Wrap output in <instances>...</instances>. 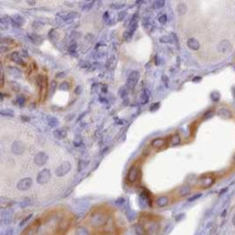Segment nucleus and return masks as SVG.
Returning a JSON list of instances; mask_svg holds the SVG:
<instances>
[{"instance_id": "39", "label": "nucleus", "mask_w": 235, "mask_h": 235, "mask_svg": "<svg viewBox=\"0 0 235 235\" xmlns=\"http://www.w3.org/2000/svg\"><path fill=\"white\" fill-rule=\"evenodd\" d=\"M158 21H159V23H162V24H165L166 22H167V16H166V14H162V15L158 17Z\"/></svg>"}, {"instance_id": "18", "label": "nucleus", "mask_w": 235, "mask_h": 235, "mask_svg": "<svg viewBox=\"0 0 235 235\" xmlns=\"http://www.w3.org/2000/svg\"><path fill=\"white\" fill-rule=\"evenodd\" d=\"M140 198L144 200V203H147L149 206H152V199H151V194L149 193V191L143 190L140 194Z\"/></svg>"}, {"instance_id": "24", "label": "nucleus", "mask_w": 235, "mask_h": 235, "mask_svg": "<svg viewBox=\"0 0 235 235\" xmlns=\"http://www.w3.org/2000/svg\"><path fill=\"white\" fill-rule=\"evenodd\" d=\"M66 131L65 130H61V129H57V130H54L53 131V135L57 139H64L66 137Z\"/></svg>"}, {"instance_id": "37", "label": "nucleus", "mask_w": 235, "mask_h": 235, "mask_svg": "<svg viewBox=\"0 0 235 235\" xmlns=\"http://www.w3.org/2000/svg\"><path fill=\"white\" fill-rule=\"evenodd\" d=\"M185 10H187V8H185V5H180L178 7L179 14H184V13H185Z\"/></svg>"}, {"instance_id": "52", "label": "nucleus", "mask_w": 235, "mask_h": 235, "mask_svg": "<svg viewBox=\"0 0 235 235\" xmlns=\"http://www.w3.org/2000/svg\"><path fill=\"white\" fill-rule=\"evenodd\" d=\"M3 82H5V75L3 73H1V86H3Z\"/></svg>"}, {"instance_id": "17", "label": "nucleus", "mask_w": 235, "mask_h": 235, "mask_svg": "<svg viewBox=\"0 0 235 235\" xmlns=\"http://www.w3.org/2000/svg\"><path fill=\"white\" fill-rule=\"evenodd\" d=\"M166 144V140L165 139H162V138H157V139H154V140L151 142V145L154 147V149H160L162 146Z\"/></svg>"}, {"instance_id": "28", "label": "nucleus", "mask_w": 235, "mask_h": 235, "mask_svg": "<svg viewBox=\"0 0 235 235\" xmlns=\"http://www.w3.org/2000/svg\"><path fill=\"white\" fill-rule=\"evenodd\" d=\"M170 142L172 145H178V144H180L181 143V138H180V135H177V133L176 135H173L170 139Z\"/></svg>"}, {"instance_id": "48", "label": "nucleus", "mask_w": 235, "mask_h": 235, "mask_svg": "<svg viewBox=\"0 0 235 235\" xmlns=\"http://www.w3.org/2000/svg\"><path fill=\"white\" fill-rule=\"evenodd\" d=\"M32 215H29V216H28V217H26V218H25V219H24V220H23V221L21 222V225L25 224V223H26V222L28 221V220H29L30 218H32Z\"/></svg>"}, {"instance_id": "43", "label": "nucleus", "mask_w": 235, "mask_h": 235, "mask_svg": "<svg viewBox=\"0 0 235 235\" xmlns=\"http://www.w3.org/2000/svg\"><path fill=\"white\" fill-rule=\"evenodd\" d=\"M125 16H126V13H125V12H120V13L118 14V16H117V20H118V22H122V20L125 19Z\"/></svg>"}, {"instance_id": "33", "label": "nucleus", "mask_w": 235, "mask_h": 235, "mask_svg": "<svg viewBox=\"0 0 235 235\" xmlns=\"http://www.w3.org/2000/svg\"><path fill=\"white\" fill-rule=\"evenodd\" d=\"M141 103H146L147 101H149V95H147V93L146 92H142V94H141Z\"/></svg>"}, {"instance_id": "14", "label": "nucleus", "mask_w": 235, "mask_h": 235, "mask_svg": "<svg viewBox=\"0 0 235 235\" xmlns=\"http://www.w3.org/2000/svg\"><path fill=\"white\" fill-rule=\"evenodd\" d=\"M77 15H78V13H76V12H70V13H63V12H61V13H59V16L61 19L64 20L65 22L72 21V20L75 19Z\"/></svg>"}, {"instance_id": "40", "label": "nucleus", "mask_w": 235, "mask_h": 235, "mask_svg": "<svg viewBox=\"0 0 235 235\" xmlns=\"http://www.w3.org/2000/svg\"><path fill=\"white\" fill-rule=\"evenodd\" d=\"M92 5H93V1H89V2H85V5H82V9H84V10H88V9L91 8Z\"/></svg>"}, {"instance_id": "2", "label": "nucleus", "mask_w": 235, "mask_h": 235, "mask_svg": "<svg viewBox=\"0 0 235 235\" xmlns=\"http://www.w3.org/2000/svg\"><path fill=\"white\" fill-rule=\"evenodd\" d=\"M140 176H141V170L140 168H139L138 165H133L129 168V170H128V175H127V181L129 183L133 184V183H137L139 181V179H140Z\"/></svg>"}, {"instance_id": "1", "label": "nucleus", "mask_w": 235, "mask_h": 235, "mask_svg": "<svg viewBox=\"0 0 235 235\" xmlns=\"http://www.w3.org/2000/svg\"><path fill=\"white\" fill-rule=\"evenodd\" d=\"M106 222H107V216L101 211H97L90 217V224L94 227H103L106 224Z\"/></svg>"}, {"instance_id": "32", "label": "nucleus", "mask_w": 235, "mask_h": 235, "mask_svg": "<svg viewBox=\"0 0 235 235\" xmlns=\"http://www.w3.org/2000/svg\"><path fill=\"white\" fill-rule=\"evenodd\" d=\"M164 5H165V1H162V0H159V1H154V2H153V7H154L155 9L162 8Z\"/></svg>"}, {"instance_id": "30", "label": "nucleus", "mask_w": 235, "mask_h": 235, "mask_svg": "<svg viewBox=\"0 0 235 235\" xmlns=\"http://www.w3.org/2000/svg\"><path fill=\"white\" fill-rule=\"evenodd\" d=\"M57 88V81L55 80H52L51 82H50V86H49V91H50V93H53L54 91H55V89Z\"/></svg>"}, {"instance_id": "35", "label": "nucleus", "mask_w": 235, "mask_h": 235, "mask_svg": "<svg viewBox=\"0 0 235 235\" xmlns=\"http://www.w3.org/2000/svg\"><path fill=\"white\" fill-rule=\"evenodd\" d=\"M1 115H2V116L12 117V116H14V113H13V112L9 111V110H5V111H1Z\"/></svg>"}, {"instance_id": "8", "label": "nucleus", "mask_w": 235, "mask_h": 235, "mask_svg": "<svg viewBox=\"0 0 235 235\" xmlns=\"http://www.w3.org/2000/svg\"><path fill=\"white\" fill-rule=\"evenodd\" d=\"M139 78H140V74L137 70H133L130 73V75L128 76V86L130 88H135V85L138 84Z\"/></svg>"}, {"instance_id": "22", "label": "nucleus", "mask_w": 235, "mask_h": 235, "mask_svg": "<svg viewBox=\"0 0 235 235\" xmlns=\"http://www.w3.org/2000/svg\"><path fill=\"white\" fill-rule=\"evenodd\" d=\"M28 38L30 39V41H32L34 45H36V46H38V45H40L41 41H42V37H40V36H38V35H35V34H28Z\"/></svg>"}, {"instance_id": "5", "label": "nucleus", "mask_w": 235, "mask_h": 235, "mask_svg": "<svg viewBox=\"0 0 235 235\" xmlns=\"http://www.w3.org/2000/svg\"><path fill=\"white\" fill-rule=\"evenodd\" d=\"M146 233L150 235H155L159 231V224L156 221H149L145 225Z\"/></svg>"}, {"instance_id": "13", "label": "nucleus", "mask_w": 235, "mask_h": 235, "mask_svg": "<svg viewBox=\"0 0 235 235\" xmlns=\"http://www.w3.org/2000/svg\"><path fill=\"white\" fill-rule=\"evenodd\" d=\"M168 204H169V197L168 196H159V197L155 200V205L157 207H159V208L166 207Z\"/></svg>"}, {"instance_id": "45", "label": "nucleus", "mask_w": 235, "mask_h": 235, "mask_svg": "<svg viewBox=\"0 0 235 235\" xmlns=\"http://www.w3.org/2000/svg\"><path fill=\"white\" fill-rule=\"evenodd\" d=\"M200 196H202V194H196V195H194L193 197L189 198V202H193V200H195V199H197V198H199Z\"/></svg>"}, {"instance_id": "29", "label": "nucleus", "mask_w": 235, "mask_h": 235, "mask_svg": "<svg viewBox=\"0 0 235 235\" xmlns=\"http://www.w3.org/2000/svg\"><path fill=\"white\" fill-rule=\"evenodd\" d=\"M47 122H48V124H49L50 127H57V119L53 116H48Z\"/></svg>"}, {"instance_id": "9", "label": "nucleus", "mask_w": 235, "mask_h": 235, "mask_svg": "<svg viewBox=\"0 0 235 235\" xmlns=\"http://www.w3.org/2000/svg\"><path fill=\"white\" fill-rule=\"evenodd\" d=\"M48 160V155L46 153H43V152H40V153H37L34 157V162H35L36 165L38 166H42L45 165Z\"/></svg>"}, {"instance_id": "55", "label": "nucleus", "mask_w": 235, "mask_h": 235, "mask_svg": "<svg viewBox=\"0 0 235 235\" xmlns=\"http://www.w3.org/2000/svg\"><path fill=\"white\" fill-rule=\"evenodd\" d=\"M232 223L235 225V215H234V217H233V219H232Z\"/></svg>"}, {"instance_id": "11", "label": "nucleus", "mask_w": 235, "mask_h": 235, "mask_svg": "<svg viewBox=\"0 0 235 235\" xmlns=\"http://www.w3.org/2000/svg\"><path fill=\"white\" fill-rule=\"evenodd\" d=\"M11 20H12V24H13V26L15 27H21L24 25V17L23 16H21L20 14H14L12 17H11Z\"/></svg>"}, {"instance_id": "51", "label": "nucleus", "mask_w": 235, "mask_h": 235, "mask_svg": "<svg viewBox=\"0 0 235 235\" xmlns=\"http://www.w3.org/2000/svg\"><path fill=\"white\" fill-rule=\"evenodd\" d=\"M124 7V5H113V9H119V8H122Z\"/></svg>"}, {"instance_id": "34", "label": "nucleus", "mask_w": 235, "mask_h": 235, "mask_svg": "<svg viewBox=\"0 0 235 235\" xmlns=\"http://www.w3.org/2000/svg\"><path fill=\"white\" fill-rule=\"evenodd\" d=\"M60 89L61 90H68L70 89V82H67V81H63L62 84L60 85Z\"/></svg>"}, {"instance_id": "42", "label": "nucleus", "mask_w": 235, "mask_h": 235, "mask_svg": "<svg viewBox=\"0 0 235 235\" xmlns=\"http://www.w3.org/2000/svg\"><path fill=\"white\" fill-rule=\"evenodd\" d=\"M212 115H214V111H209V112H207V113L204 114L203 118L204 119H207V118H209V117L212 116Z\"/></svg>"}, {"instance_id": "7", "label": "nucleus", "mask_w": 235, "mask_h": 235, "mask_svg": "<svg viewBox=\"0 0 235 235\" xmlns=\"http://www.w3.org/2000/svg\"><path fill=\"white\" fill-rule=\"evenodd\" d=\"M214 182H215V179L212 178L211 176H204L199 179L198 184H199L200 187H203V189H207V187H211V185L214 184Z\"/></svg>"}, {"instance_id": "49", "label": "nucleus", "mask_w": 235, "mask_h": 235, "mask_svg": "<svg viewBox=\"0 0 235 235\" xmlns=\"http://www.w3.org/2000/svg\"><path fill=\"white\" fill-rule=\"evenodd\" d=\"M159 107V103H156V104H153V105L151 106V110L152 111H156V108Z\"/></svg>"}, {"instance_id": "25", "label": "nucleus", "mask_w": 235, "mask_h": 235, "mask_svg": "<svg viewBox=\"0 0 235 235\" xmlns=\"http://www.w3.org/2000/svg\"><path fill=\"white\" fill-rule=\"evenodd\" d=\"M75 235H91V234L88 231V229H86L85 227H79L76 229Z\"/></svg>"}, {"instance_id": "20", "label": "nucleus", "mask_w": 235, "mask_h": 235, "mask_svg": "<svg viewBox=\"0 0 235 235\" xmlns=\"http://www.w3.org/2000/svg\"><path fill=\"white\" fill-rule=\"evenodd\" d=\"M7 72H8L9 75L14 76V77H20V76L22 75L21 70H20L17 67H15V66H9V67L7 68Z\"/></svg>"}, {"instance_id": "47", "label": "nucleus", "mask_w": 235, "mask_h": 235, "mask_svg": "<svg viewBox=\"0 0 235 235\" xmlns=\"http://www.w3.org/2000/svg\"><path fill=\"white\" fill-rule=\"evenodd\" d=\"M125 90H126V88H125V87H124V88H122V89H120V92H119V95H120V97H124L125 95L127 94V93L125 92Z\"/></svg>"}, {"instance_id": "15", "label": "nucleus", "mask_w": 235, "mask_h": 235, "mask_svg": "<svg viewBox=\"0 0 235 235\" xmlns=\"http://www.w3.org/2000/svg\"><path fill=\"white\" fill-rule=\"evenodd\" d=\"M10 59L12 60L13 62L17 63V64L23 65V66H26V63H25L24 61L22 60V57H21V55H20L19 52H13V53L10 55Z\"/></svg>"}, {"instance_id": "10", "label": "nucleus", "mask_w": 235, "mask_h": 235, "mask_svg": "<svg viewBox=\"0 0 235 235\" xmlns=\"http://www.w3.org/2000/svg\"><path fill=\"white\" fill-rule=\"evenodd\" d=\"M24 151H25V146L21 141H15V142L12 144V152H13L14 154L20 155V154H22V153H24Z\"/></svg>"}, {"instance_id": "6", "label": "nucleus", "mask_w": 235, "mask_h": 235, "mask_svg": "<svg viewBox=\"0 0 235 235\" xmlns=\"http://www.w3.org/2000/svg\"><path fill=\"white\" fill-rule=\"evenodd\" d=\"M32 179L30 178H24V179H22V180H20V181L17 182L16 187H17L20 191H27V190L32 187Z\"/></svg>"}, {"instance_id": "4", "label": "nucleus", "mask_w": 235, "mask_h": 235, "mask_svg": "<svg viewBox=\"0 0 235 235\" xmlns=\"http://www.w3.org/2000/svg\"><path fill=\"white\" fill-rule=\"evenodd\" d=\"M70 168L72 167H70V164L68 162H62V164L60 166H57V168L55 169V175H57V177L65 176V175L70 170Z\"/></svg>"}, {"instance_id": "36", "label": "nucleus", "mask_w": 235, "mask_h": 235, "mask_svg": "<svg viewBox=\"0 0 235 235\" xmlns=\"http://www.w3.org/2000/svg\"><path fill=\"white\" fill-rule=\"evenodd\" d=\"M160 42H165V43L171 42L170 36H164V37H162V38H160Z\"/></svg>"}, {"instance_id": "23", "label": "nucleus", "mask_w": 235, "mask_h": 235, "mask_svg": "<svg viewBox=\"0 0 235 235\" xmlns=\"http://www.w3.org/2000/svg\"><path fill=\"white\" fill-rule=\"evenodd\" d=\"M135 232L137 235H145L146 234V230L145 227L141 223H138V224L135 225Z\"/></svg>"}, {"instance_id": "21", "label": "nucleus", "mask_w": 235, "mask_h": 235, "mask_svg": "<svg viewBox=\"0 0 235 235\" xmlns=\"http://www.w3.org/2000/svg\"><path fill=\"white\" fill-rule=\"evenodd\" d=\"M218 115H219L220 117H222V118H231V117H232V113H231L227 108H224V107L219 108Z\"/></svg>"}, {"instance_id": "57", "label": "nucleus", "mask_w": 235, "mask_h": 235, "mask_svg": "<svg viewBox=\"0 0 235 235\" xmlns=\"http://www.w3.org/2000/svg\"><path fill=\"white\" fill-rule=\"evenodd\" d=\"M233 162L235 164V154H234V156H233Z\"/></svg>"}, {"instance_id": "16", "label": "nucleus", "mask_w": 235, "mask_h": 235, "mask_svg": "<svg viewBox=\"0 0 235 235\" xmlns=\"http://www.w3.org/2000/svg\"><path fill=\"white\" fill-rule=\"evenodd\" d=\"M137 27H138V21H137V15H135L132 17V20H131V22H130L129 26H128L127 32L132 36L133 32H135V29H137Z\"/></svg>"}, {"instance_id": "41", "label": "nucleus", "mask_w": 235, "mask_h": 235, "mask_svg": "<svg viewBox=\"0 0 235 235\" xmlns=\"http://www.w3.org/2000/svg\"><path fill=\"white\" fill-rule=\"evenodd\" d=\"M219 97H220V95H219L218 92H214V93H211V99H212L214 101H218L219 100Z\"/></svg>"}, {"instance_id": "56", "label": "nucleus", "mask_w": 235, "mask_h": 235, "mask_svg": "<svg viewBox=\"0 0 235 235\" xmlns=\"http://www.w3.org/2000/svg\"><path fill=\"white\" fill-rule=\"evenodd\" d=\"M225 215H227V211L224 210V211H223V212H222V217H224Z\"/></svg>"}, {"instance_id": "3", "label": "nucleus", "mask_w": 235, "mask_h": 235, "mask_svg": "<svg viewBox=\"0 0 235 235\" xmlns=\"http://www.w3.org/2000/svg\"><path fill=\"white\" fill-rule=\"evenodd\" d=\"M50 178H51V172H50V170H49V169H43V170H41L40 172L38 173L37 182L39 184H46L49 182Z\"/></svg>"}, {"instance_id": "54", "label": "nucleus", "mask_w": 235, "mask_h": 235, "mask_svg": "<svg viewBox=\"0 0 235 235\" xmlns=\"http://www.w3.org/2000/svg\"><path fill=\"white\" fill-rule=\"evenodd\" d=\"M200 80V77H195L194 79H193V81H199Z\"/></svg>"}, {"instance_id": "26", "label": "nucleus", "mask_w": 235, "mask_h": 235, "mask_svg": "<svg viewBox=\"0 0 235 235\" xmlns=\"http://www.w3.org/2000/svg\"><path fill=\"white\" fill-rule=\"evenodd\" d=\"M190 192H191V187L189 185H184L179 190V195L180 196H187V194H190Z\"/></svg>"}, {"instance_id": "12", "label": "nucleus", "mask_w": 235, "mask_h": 235, "mask_svg": "<svg viewBox=\"0 0 235 235\" xmlns=\"http://www.w3.org/2000/svg\"><path fill=\"white\" fill-rule=\"evenodd\" d=\"M218 49H219V51L222 52V53H227V52H229L232 49V45L227 40H223L219 43Z\"/></svg>"}, {"instance_id": "38", "label": "nucleus", "mask_w": 235, "mask_h": 235, "mask_svg": "<svg viewBox=\"0 0 235 235\" xmlns=\"http://www.w3.org/2000/svg\"><path fill=\"white\" fill-rule=\"evenodd\" d=\"M24 235H36V230H34L32 227H30L29 229H27Z\"/></svg>"}, {"instance_id": "31", "label": "nucleus", "mask_w": 235, "mask_h": 235, "mask_svg": "<svg viewBox=\"0 0 235 235\" xmlns=\"http://www.w3.org/2000/svg\"><path fill=\"white\" fill-rule=\"evenodd\" d=\"M16 101H17V104H19V106H23L24 105V103H25V97L23 94H19L17 95V97H16Z\"/></svg>"}, {"instance_id": "44", "label": "nucleus", "mask_w": 235, "mask_h": 235, "mask_svg": "<svg viewBox=\"0 0 235 235\" xmlns=\"http://www.w3.org/2000/svg\"><path fill=\"white\" fill-rule=\"evenodd\" d=\"M30 204V200L29 199H25V200H23L21 203V206L22 207H26V206H28Z\"/></svg>"}, {"instance_id": "50", "label": "nucleus", "mask_w": 235, "mask_h": 235, "mask_svg": "<svg viewBox=\"0 0 235 235\" xmlns=\"http://www.w3.org/2000/svg\"><path fill=\"white\" fill-rule=\"evenodd\" d=\"M75 50H76V43H73V45L70 47V53H73Z\"/></svg>"}, {"instance_id": "19", "label": "nucleus", "mask_w": 235, "mask_h": 235, "mask_svg": "<svg viewBox=\"0 0 235 235\" xmlns=\"http://www.w3.org/2000/svg\"><path fill=\"white\" fill-rule=\"evenodd\" d=\"M187 47H189L190 49H192V50H198V49H199V42H198V40H196L195 38H190L189 40H187Z\"/></svg>"}, {"instance_id": "27", "label": "nucleus", "mask_w": 235, "mask_h": 235, "mask_svg": "<svg viewBox=\"0 0 235 235\" xmlns=\"http://www.w3.org/2000/svg\"><path fill=\"white\" fill-rule=\"evenodd\" d=\"M68 225H70V220H67L66 218H64V219L62 220V221L60 222V224H59V229L61 231H65L66 229L68 227Z\"/></svg>"}, {"instance_id": "53", "label": "nucleus", "mask_w": 235, "mask_h": 235, "mask_svg": "<svg viewBox=\"0 0 235 235\" xmlns=\"http://www.w3.org/2000/svg\"><path fill=\"white\" fill-rule=\"evenodd\" d=\"M183 217H184V215H183V214H182V215H179V216H178V217H177V218H176V220H177V221H179V220H180V219H182V218H183Z\"/></svg>"}, {"instance_id": "46", "label": "nucleus", "mask_w": 235, "mask_h": 235, "mask_svg": "<svg viewBox=\"0 0 235 235\" xmlns=\"http://www.w3.org/2000/svg\"><path fill=\"white\" fill-rule=\"evenodd\" d=\"M130 38H131V35H130L129 32H125V34H124V40H129Z\"/></svg>"}]
</instances>
